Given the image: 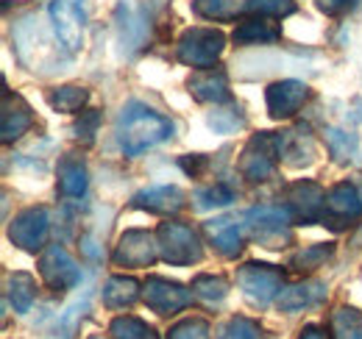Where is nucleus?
I'll return each mask as SVG.
<instances>
[{
	"instance_id": "obj_36",
	"label": "nucleus",
	"mask_w": 362,
	"mask_h": 339,
	"mask_svg": "<svg viewBox=\"0 0 362 339\" xmlns=\"http://www.w3.org/2000/svg\"><path fill=\"white\" fill-rule=\"evenodd\" d=\"M248 11H259L265 17H287L296 11L293 0H248Z\"/></svg>"
},
{
	"instance_id": "obj_9",
	"label": "nucleus",
	"mask_w": 362,
	"mask_h": 339,
	"mask_svg": "<svg viewBox=\"0 0 362 339\" xmlns=\"http://www.w3.org/2000/svg\"><path fill=\"white\" fill-rule=\"evenodd\" d=\"M362 217V195L357 192L354 184L340 181L326 192V206H323V217L320 222L340 231L346 225H351L354 220Z\"/></svg>"
},
{
	"instance_id": "obj_2",
	"label": "nucleus",
	"mask_w": 362,
	"mask_h": 339,
	"mask_svg": "<svg viewBox=\"0 0 362 339\" xmlns=\"http://www.w3.org/2000/svg\"><path fill=\"white\" fill-rule=\"evenodd\" d=\"M226 50V34L218 28H187L176 42V59L187 67L195 70H206L215 67V61L221 59V53Z\"/></svg>"
},
{
	"instance_id": "obj_42",
	"label": "nucleus",
	"mask_w": 362,
	"mask_h": 339,
	"mask_svg": "<svg viewBox=\"0 0 362 339\" xmlns=\"http://www.w3.org/2000/svg\"><path fill=\"white\" fill-rule=\"evenodd\" d=\"M90 339H103V337H100V334H92V337Z\"/></svg>"
},
{
	"instance_id": "obj_11",
	"label": "nucleus",
	"mask_w": 362,
	"mask_h": 339,
	"mask_svg": "<svg viewBox=\"0 0 362 339\" xmlns=\"http://www.w3.org/2000/svg\"><path fill=\"white\" fill-rule=\"evenodd\" d=\"M156 256H159V242H156V237H153L151 231H145V228H129V231L120 237V242H117V248H115V254H112V261H115L117 267L139 270V267H151V264L156 261Z\"/></svg>"
},
{
	"instance_id": "obj_3",
	"label": "nucleus",
	"mask_w": 362,
	"mask_h": 339,
	"mask_svg": "<svg viewBox=\"0 0 362 339\" xmlns=\"http://www.w3.org/2000/svg\"><path fill=\"white\" fill-rule=\"evenodd\" d=\"M281 162V145H279V133L271 131H259L248 139V145L243 148L240 156V172L245 181L251 184H262L268 181L276 167Z\"/></svg>"
},
{
	"instance_id": "obj_6",
	"label": "nucleus",
	"mask_w": 362,
	"mask_h": 339,
	"mask_svg": "<svg viewBox=\"0 0 362 339\" xmlns=\"http://www.w3.org/2000/svg\"><path fill=\"white\" fill-rule=\"evenodd\" d=\"M293 217L287 206H257L245 212V228L265 245V248H284L290 242V225Z\"/></svg>"
},
{
	"instance_id": "obj_37",
	"label": "nucleus",
	"mask_w": 362,
	"mask_h": 339,
	"mask_svg": "<svg viewBox=\"0 0 362 339\" xmlns=\"http://www.w3.org/2000/svg\"><path fill=\"white\" fill-rule=\"evenodd\" d=\"M98 126H100V114H98L95 109L81 112V120L73 126L76 139H78L81 145H92V142H95V133H98Z\"/></svg>"
},
{
	"instance_id": "obj_1",
	"label": "nucleus",
	"mask_w": 362,
	"mask_h": 339,
	"mask_svg": "<svg viewBox=\"0 0 362 339\" xmlns=\"http://www.w3.org/2000/svg\"><path fill=\"white\" fill-rule=\"evenodd\" d=\"M115 133H117V145L126 156H139L142 150L170 139L173 136V123L165 114L153 112L151 106L132 100V103L123 106Z\"/></svg>"
},
{
	"instance_id": "obj_5",
	"label": "nucleus",
	"mask_w": 362,
	"mask_h": 339,
	"mask_svg": "<svg viewBox=\"0 0 362 339\" xmlns=\"http://www.w3.org/2000/svg\"><path fill=\"white\" fill-rule=\"evenodd\" d=\"M281 284H284V275L273 264L248 261L237 270V287L243 297L254 306H268L271 300H276L281 292Z\"/></svg>"
},
{
	"instance_id": "obj_32",
	"label": "nucleus",
	"mask_w": 362,
	"mask_h": 339,
	"mask_svg": "<svg viewBox=\"0 0 362 339\" xmlns=\"http://www.w3.org/2000/svg\"><path fill=\"white\" fill-rule=\"evenodd\" d=\"M234 201V189L228 184H212L206 189H198L195 192V206L198 209H223Z\"/></svg>"
},
{
	"instance_id": "obj_20",
	"label": "nucleus",
	"mask_w": 362,
	"mask_h": 339,
	"mask_svg": "<svg viewBox=\"0 0 362 339\" xmlns=\"http://www.w3.org/2000/svg\"><path fill=\"white\" fill-rule=\"evenodd\" d=\"M307 131H287L279 133V145H281V162L290 167H307L315 162V145L310 136H304Z\"/></svg>"
},
{
	"instance_id": "obj_29",
	"label": "nucleus",
	"mask_w": 362,
	"mask_h": 339,
	"mask_svg": "<svg viewBox=\"0 0 362 339\" xmlns=\"http://www.w3.org/2000/svg\"><path fill=\"white\" fill-rule=\"evenodd\" d=\"M326 145H329L334 162H340V165L351 162L357 156V148H360L357 136L351 131H343V128H329L326 131Z\"/></svg>"
},
{
	"instance_id": "obj_4",
	"label": "nucleus",
	"mask_w": 362,
	"mask_h": 339,
	"mask_svg": "<svg viewBox=\"0 0 362 339\" xmlns=\"http://www.w3.org/2000/svg\"><path fill=\"white\" fill-rule=\"evenodd\" d=\"M156 242H159V256L173 267H189L204 256L198 234L184 222H173V220L162 222L156 228Z\"/></svg>"
},
{
	"instance_id": "obj_28",
	"label": "nucleus",
	"mask_w": 362,
	"mask_h": 339,
	"mask_svg": "<svg viewBox=\"0 0 362 339\" xmlns=\"http://www.w3.org/2000/svg\"><path fill=\"white\" fill-rule=\"evenodd\" d=\"M332 256H334V245H329V242L307 245L304 251H298V254L290 258V267H293L296 273H313L317 267H323Z\"/></svg>"
},
{
	"instance_id": "obj_41",
	"label": "nucleus",
	"mask_w": 362,
	"mask_h": 339,
	"mask_svg": "<svg viewBox=\"0 0 362 339\" xmlns=\"http://www.w3.org/2000/svg\"><path fill=\"white\" fill-rule=\"evenodd\" d=\"M296 339H329V337H326V331L320 326H307V328H301V334Z\"/></svg>"
},
{
	"instance_id": "obj_14",
	"label": "nucleus",
	"mask_w": 362,
	"mask_h": 339,
	"mask_svg": "<svg viewBox=\"0 0 362 339\" xmlns=\"http://www.w3.org/2000/svg\"><path fill=\"white\" fill-rule=\"evenodd\" d=\"M307 100H310V86L304 84V81H296V78L276 81L265 92L268 114H271L273 120H290V117H296L304 109Z\"/></svg>"
},
{
	"instance_id": "obj_23",
	"label": "nucleus",
	"mask_w": 362,
	"mask_h": 339,
	"mask_svg": "<svg viewBox=\"0 0 362 339\" xmlns=\"http://www.w3.org/2000/svg\"><path fill=\"white\" fill-rule=\"evenodd\" d=\"M192 11L204 20L226 23V20H237L243 11H248V0H192Z\"/></svg>"
},
{
	"instance_id": "obj_22",
	"label": "nucleus",
	"mask_w": 362,
	"mask_h": 339,
	"mask_svg": "<svg viewBox=\"0 0 362 339\" xmlns=\"http://www.w3.org/2000/svg\"><path fill=\"white\" fill-rule=\"evenodd\" d=\"M139 297V281L132 275H112L103 284V303L109 309H126Z\"/></svg>"
},
{
	"instance_id": "obj_39",
	"label": "nucleus",
	"mask_w": 362,
	"mask_h": 339,
	"mask_svg": "<svg viewBox=\"0 0 362 339\" xmlns=\"http://www.w3.org/2000/svg\"><path fill=\"white\" fill-rule=\"evenodd\" d=\"M87 300H90V297L84 295V300L73 303V306L67 309V314L62 317V323H64V328H62V337H64V339H67L70 334H73V328H76V320H78V317L84 314V309H87Z\"/></svg>"
},
{
	"instance_id": "obj_17",
	"label": "nucleus",
	"mask_w": 362,
	"mask_h": 339,
	"mask_svg": "<svg viewBox=\"0 0 362 339\" xmlns=\"http://www.w3.org/2000/svg\"><path fill=\"white\" fill-rule=\"evenodd\" d=\"M323 300H326V284L323 281H304V284H293V287L281 290L276 297V306L287 314H296V311L320 306Z\"/></svg>"
},
{
	"instance_id": "obj_25",
	"label": "nucleus",
	"mask_w": 362,
	"mask_h": 339,
	"mask_svg": "<svg viewBox=\"0 0 362 339\" xmlns=\"http://www.w3.org/2000/svg\"><path fill=\"white\" fill-rule=\"evenodd\" d=\"M90 100V92L84 86H56L47 92V103L50 109L56 112H64V114H78Z\"/></svg>"
},
{
	"instance_id": "obj_31",
	"label": "nucleus",
	"mask_w": 362,
	"mask_h": 339,
	"mask_svg": "<svg viewBox=\"0 0 362 339\" xmlns=\"http://www.w3.org/2000/svg\"><path fill=\"white\" fill-rule=\"evenodd\" d=\"M192 292L209 303H221L228 295V281L223 275H195L192 278Z\"/></svg>"
},
{
	"instance_id": "obj_16",
	"label": "nucleus",
	"mask_w": 362,
	"mask_h": 339,
	"mask_svg": "<svg viewBox=\"0 0 362 339\" xmlns=\"http://www.w3.org/2000/svg\"><path fill=\"white\" fill-rule=\"evenodd\" d=\"M187 86H189V95L201 103H226L228 100V78L223 70H215V67L195 70Z\"/></svg>"
},
{
	"instance_id": "obj_15",
	"label": "nucleus",
	"mask_w": 362,
	"mask_h": 339,
	"mask_svg": "<svg viewBox=\"0 0 362 339\" xmlns=\"http://www.w3.org/2000/svg\"><path fill=\"white\" fill-rule=\"evenodd\" d=\"M31 126H34L31 106L20 95L3 92V112H0V136H3V142L8 145L14 139H20Z\"/></svg>"
},
{
	"instance_id": "obj_10",
	"label": "nucleus",
	"mask_w": 362,
	"mask_h": 339,
	"mask_svg": "<svg viewBox=\"0 0 362 339\" xmlns=\"http://www.w3.org/2000/svg\"><path fill=\"white\" fill-rule=\"evenodd\" d=\"M142 300L148 303L151 311H156L162 317H170V314H179L181 309H187L192 303V292L179 281L151 275L142 287Z\"/></svg>"
},
{
	"instance_id": "obj_26",
	"label": "nucleus",
	"mask_w": 362,
	"mask_h": 339,
	"mask_svg": "<svg viewBox=\"0 0 362 339\" xmlns=\"http://www.w3.org/2000/svg\"><path fill=\"white\" fill-rule=\"evenodd\" d=\"M37 297V281L28 273H11L8 275V300L17 314H25Z\"/></svg>"
},
{
	"instance_id": "obj_35",
	"label": "nucleus",
	"mask_w": 362,
	"mask_h": 339,
	"mask_svg": "<svg viewBox=\"0 0 362 339\" xmlns=\"http://www.w3.org/2000/svg\"><path fill=\"white\" fill-rule=\"evenodd\" d=\"M259 326L251 320V317H243V314H237V317H228L226 326L221 328V339H259Z\"/></svg>"
},
{
	"instance_id": "obj_12",
	"label": "nucleus",
	"mask_w": 362,
	"mask_h": 339,
	"mask_svg": "<svg viewBox=\"0 0 362 339\" xmlns=\"http://www.w3.org/2000/svg\"><path fill=\"white\" fill-rule=\"evenodd\" d=\"M284 206L296 222H320L326 192L315 181H296L284 189Z\"/></svg>"
},
{
	"instance_id": "obj_33",
	"label": "nucleus",
	"mask_w": 362,
	"mask_h": 339,
	"mask_svg": "<svg viewBox=\"0 0 362 339\" xmlns=\"http://www.w3.org/2000/svg\"><path fill=\"white\" fill-rule=\"evenodd\" d=\"M168 339H212V326L201 317H187L168 331Z\"/></svg>"
},
{
	"instance_id": "obj_21",
	"label": "nucleus",
	"mask_w": 362,
	"mask_h": 339,
	"mask_svg": "<svg viewBox=\"0 0 362 339\" xmlns=\"http://www.w3.org/2000/svg\"><path fill=\"white\" fill-rule=\"evenodd\" d=\"M204 228H206L209 239L215 242V248L226 256V258H234V256L243 251V231H240V225L234 220L218 217V220H209Z\"/></svg>"
},
{
	"instance_id": "obj_30",
	"label": "nucleus",
	"mask_w": 362,
	"mask_h": 339,
	"mask_svg": "<svg viewBox=\"0 0 362 339\" xmlns=\"http://www.w3.org/2000/svg\"><path fill=\"white\" fill-rule=\"evenodd\" d=\"M109 334L112 339H156V331L132 314H123V317H115L112 326H109Z\"/></svg>"
},
{
	"instance_id": "obj_34",
	"label": "nucleus",
	"mask_w": 362,
	"mask_h": 339,
	"mask_svg": "<svg viewBox=\"0 0 362 339\" xmlns=\"http://www.w3.org/2000/svg\"><path fill=\"white\" fill-rule=\"evenodd\" d=\"M209 126L215 128V133H234L245 126V114L240 106H231V109H218L209 114Z\"/></svg>"
},
{
	"instance_id": "obj_19",
	"label": "nucleus",
	"mask_w": 362,
	"mask_h": 339,
	"mask_svg": "<svg viewBox=\"0 0 362 339\" xmlns=\"http://www.w3.org/2000/svg\"><path fill=\"white\" fill-rule=\"evenodd\" d=\"M234 44L240 47H251V44H273L281 40V28L273 23L271 17L259 14V17H251V20H243L234 34H231Z\"/></svg>"
},
{
	"instance_id": "obj_24",
	"label": "nucleus",
	"mask_w": 362,
	"mask_h": 339,
	"mask_svg": "<svg viewBox=\"0 0 362 339\" xmlns=\"http://www.w3.org/2000/svg\"><path fill=\"white\" fill-rule=\"evenodd\" d=\"M59 189L64 198H81L87 192V167L81 159H64L59 165Z\"/></svg>"
},
{
	"instance_id": "obj_18",
	"label": "nucleus",
	"mask_w": 362,
	"mask_h": 339,
	"mask_svg": "<svg viewBox=\"0 0 362 339\" xmlns=\"http://www.w3.org/2000/svg\"><path fill=\"white\" fill-rule=\"evenodd\" d=\"M136 209H145V212L153 214H176L184 206V192L179 186H170V184H162V186H148L142 192L134 195Z\"/></svg>"
},
{
	"instance_id": "obj_38",
	"label": "nucleus",
	"mask_w": 362,
	"mask_h": 339,
	"mask_svg": "<svg viewBox=\"0 0 362 339\" xmlns=\"http://www.w3.org/2000/svg\"><path fill=\"white\" fill-rule=\"evenodd\" d=\"M360 3L362 0H317L320 11H323V14H329V17H343V14L354 11Z\"/></svg>"
},
{
	"instance_id": "obj_7",
	"label": "nucleus",
	"mask_w": 362,
	"mask_h": 339,
	"mask_svg": "<svg viewBox=\"0 0 362 339\" xmlns=\"http://www.w3.org/2000/svg\"><path fill=\"white\" fill-rule=\"evenodd\" d=\"M47 234H50V212L45 206H31L14 214V220L8 222V239L11 245H17L20 251L37 254L40 248H45Z\"/></svg>"
},
{
	"instance_id": "obj_40",
	"label": "nucleus",
	"mask_w": 362,
	"mask_h": 339,
	"mask_svg": "<svg viewBox=\"0 0 362 339\" xmlns=\"http://www.w3.org/2000/svg\"><path fill=\"white\" fill-rule=\"evenodd\" d=\"M179 165H181L184 170H187L189 175H198L201 170L206 167V156H198V153H195V156H184V159H181Z\"/></svg>"
},
{
	"instance_id": "obj_13",
	"label": "nucleus",
	"mask_w": 362,
	"mask_h": 339,
	"mask_svg": "<svg viewBox=\"0 0 362 339\" xmlns=\"http://www.w3.org/2000/svg\"><path fill=\"white\" fill-rule=\"evenodd\" d=\"M40 275L50 290L64 292L73 290L81 281V270L76 264V258L67 254L62 245H47L40 256Z\"/></svg>"
},
{
	"instance_id": "obj_27",
	"label": "nucleus",
	"mask_w": 362,
	"mask_h": 339,
	"mask_svg": "<svg viewBox=\"0 0 362 339\" xmlns=\"http://www.w3.org/2000/svg\"><path fill=\"white\" fill-rule=\"evenodd\" d=\"M329 326L334 339H362V311L351 306H337L332 311Z\"/></svg>"
},
{
	"instance_id": "obj_8",
	"label": "nucleus",
	"mask_w": 362,
	"mask_h": 339,
	"mask_svg": "<svg viewBox=\"0 0 362 339\" xmlns=\"http://www.w3.org/2000/svg\"><path fill=\"white\" fill-rule=\"evenodd\" d=\"M50 23L59 44L76 53L84 42V0H50Z\"/></svg>"
}]
</instances>
